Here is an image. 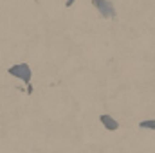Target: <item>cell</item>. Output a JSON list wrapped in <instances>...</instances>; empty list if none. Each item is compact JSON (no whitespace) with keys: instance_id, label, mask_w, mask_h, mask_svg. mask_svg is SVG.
<instances>
[{"instance_id":"6da1fadb","label":"cell","mask_w":155,"mask_h":153,"mask_svg":"<svg viewBox=\"0 0 155 153\" xmlns=\"http://www.w3.org/2000/svg\"><path fill=\"white\" fill-rule=\"evenodd\" d=\"M9 74L20 77L24 83H29V81H31V67H29L27 63H20V65L11 67V69H9Z\"/></svg>"},{"instance_id":"7a4b0ae2","label":"cell","mask_w":155,"mask_h":153,"mask_svg":"<svg viewBox=\"0 0 155 153\" xmlns=\"http://www.w3.org/2000/svg\"><path fill=\"white\" fill-rule=\"evenodd\" d=\"M92 4H94V7H97V11H99L105 18H112V16H116L114 5H112L108 0H94Z\"/></svg>"},{"instance_id":"3957f363","label":"cell","mask_w":155,"mask_h":153,"mask_svg":"<svg viewBox=\"0 0 155 153\" xmlns=\"http://www.w3.org/2000/svg\"><path fill=\"white\" fill-rule=\"evenodd\" d=\"M99 121H101V124H103L108 132H114V130H117V128H119V122H117L112 115H108V114L99 115Z\"/></svg>"},{"instance_id":"277c9868","label":"cell","mask_w":155,"mask_h":153,"mask_svg":"<svg viewBox=\"0 0 155 153\" xmlns=\"http://www.w3.org/2000/svg\"><path fill=\"white\" fill-rule=\"evenodd\" d=\"M139 128L155 132V119H146V121H141V122H139Z\"/></svg>"},{"instance_id":"5b68a950","label":"cell","mask_w":155,"mask_h":153,"mask_svg":"<svg viewBox=\"0 0 155 153\" xmlns=\"http://www.w3.org/2000/svg\"><path fill=\"white\" fill-rule=\"evenodd\" d=\"M72 2H74V0H69V2H67V5H71V4H72Z\"/></svg>"}]
</instances>
